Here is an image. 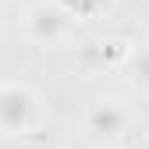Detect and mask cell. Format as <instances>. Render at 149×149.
Instances as JSON below:
<instances>
[{
    "instance_id": "7a4b0ae2",
    "label": "cell",
    "mask_w": 149,
    "mask_h": 149,
    "mask_svg": "<svg viewBox=\"0 0 149 149\" xmlns=\"http://www.w3.org/2000/svg\"><path fill=\"white\" fill-rule=\"evenodd\" d=\"M121 124H124V110H121L114 100H107V103H96V107H92V128H96L100 135H117V132H121Z\"/></svg>"
},
{
    "instance_id": "6da1fadb",
    "label": "cell",
    "mask_w": 149,
    "mask_h": 149,
    "mask_svg": "<svg viewBox=\"0 0 149 149\" xmlns=\"http://www.w3.org/2000/svg\"><path fill=\"white\" fill-rule=\"evenodd\" d=\"M36 114V100L29 96L25 85H0V128L7 135L25 132Z\"/></svg>"
}]
</instances>
